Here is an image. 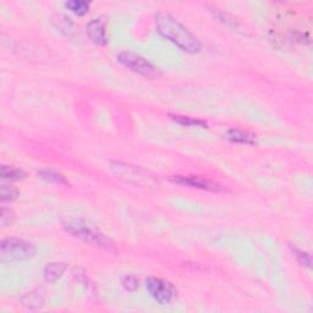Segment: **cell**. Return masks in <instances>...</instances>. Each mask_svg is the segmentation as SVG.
Here are the masks:
<instances>
[{
    "instance_id": "cell-8",
    "label": "cell",
    "mask_w": 313,
    "mask_h": 313,
    "mask_svg": "<svg viewBox=\"0 0 313 313\" xmlns=\"http://www.w3.org/2000/svg\"><path fill=\"white\" fill-rule=\"evenodd\" d=\"M87 36L98 46H106L108 43L106 25L100 18H94L87 24Z\"/></svg>"
},
{
    "instance_id": "cell-7",
    "label": "cell",
    "mask_w": 313,
    "mask_h": 313,
    "mask_svg": "<svg viewBox=\"0 0 313 313\" xmlns=\"http://www.w3.org/2000/svg\"><path fill=\"white\" fill-rule=\"evenodd\" d=\"M173 182L179 184L181 186H189V187L200 189L203 191H211V192H220L223 191V187L217 182L212 181L210 179L202 178V176L196 175H174L170 178Z\"/></svg>"
},
{
    "instance_id": "cell-15",
    "label": "cell",
    "mask_w": 313,
    "mask_h": 313,
    "mask_svg": "<svg viewBox=\"0 0 313 313\" xmlns=\"http://www.w3.org/2000/svg\"><path fill=\"white\" fill-rule=\"evenodd\" d=\"M0 175L3 179H9V180H20L24 179L26 176L25 172H22L21 169L17 168H12L8 165H3L0 169Z\"/></svg>"
},
{
    "instance_id": "cell-19",
    "label": "cell",
    "mask_w": 313,
    "mask_h": 313,
    "mask_svg": "<svg viewBox=\"0 0 313 313\" xmlns=\"http://www.w3.org/2000/svg\"><path fill=\"white\" fill-rule=\"evenodd\" d=\"M293 252H294V255L296 256V258L299 259L300 263H301L302 265H305V267L311 268V257H309V255L307 254V252L301 251V249H299L296 247L293 248Z\"/></svg>"
},
{
    "instance_id": "cell-5",
    "label": "cell",
    "mask_w": 313,
    "mask_h": 313,
    "mask_svg": "<svg viewBox=\"0 0 313 313\" xmlns=\"http://www.w3.org/2000/svg\"><path fill=\"white\" fill-rule=\"evenodd\" d=\"M118 61L122 64L125 68L130 69L131 71L140 74L144 77H156L158 75L157 68L153 64H151L147 59L140 54H136L134 52H121L118 54Z\"/></svg>"
},
{
    "instance_id": "cell-11",
    "label": "cell",
    "mask_w": 313,
    "mask_h": 313,
    "mask_svg": "<svg viewBox=\"0 0 313 313\" xmlns=\"http://www.w3.org/2000/svg\"><path fill=\"white\" fill-rule=\"evenodd\" d=\"M170 118H172L174 121H176L180 125L184 126H196V128H203L207 129L208 125L207 122L203 121V120H198L195 118H191V116H185V115H174V114H170Z\"/></svg>"
},
{
    "instance_id": "cell-20",
    "label": "cell",
    "mask_w": 313,
    "mask_h": 313,
    "mask_svg": "<svg viewBox=\"0 0 313 313\" xmlns=\"http://www.w3.org/2000/svg\"><path fill=\"white\" fill-rule=\"evenodd\" d=\"M12 212L10 210H6V208H3L2 210V225L3 226H8L10 225L12 221Z\"/></svg>"
},
{
    "instance_id": "cell-14",
    "label": "cell",
    "mask_w": 313,
    "mask_h": 313,
    "mask_svg": "<svg viewBox=\"0 0 313 313\" xmlns=\"http://www.w3.org/2000/svg\"><path fill=\"white\" fill-rule=\"evenodd\" d=\"M38 175L46 181L53 182V184H66L65 176L58 172H54V170H40V172H38Z\"/></svg>"
},
{
    "instance_id": "cell-9",
    "label": "cell",
    "mask_w": 313,
    "mask_h": 313,
    "mask_svg": "<svg viewBox=\"0 0 313 313\" xmlns=\"http://www.w3.org/2000/svg\"><path fill=\"white\" fill-rule=\"evenodd\" d=\"M225 138L227 141L233 142V143L239 144H249V146H255L257 144V137L256 135L251 134L248 131H243L240 129H230L225 132Z\"/></svg>"
},
{
    "instance_id": "cell-13",
    "label": "cell",
    "mask_w": 313,
    "mask_h": 313,
    "mask_svg": "<svg viewBox=\"0 0 313 313\" xmlns=\"http://www.w3.org/2000/svg\"><path fill=\"white\" fill-rule=\"evenodd\" d=\"M65 6L71 10L72 12H75L76 15H82L87 14L88 10H90L91 4L88 2H85V0H69V2L65 3Z\"/></svg>"
},
{
    "instance_id": "cell-17",
    "label": "cell",
    "mask_w": 313,
    "mask_h": 313,
    "mask_svg": "<svg viewBox=\"0 0 313 313\" xmlns=\"http://www.w3.org/2000/svg\"><path fill=\"white\" fill-rule=\"evenodd\" d=\"M22 302L28 308H37L43 305V297H40L39 294L36 293H28L25 296L21 297Z\"/></svg>"
},
{
    "instance_id": "cell-1",
    "label": "cell",
    "mask_w": 313,
    "mask_h": 313,
    "mask_svg": "<svg viewBox=\"0 0 313 313\" xmlns=\"http://www.w3.org/2000/svg\"><path fill=\"white\" fill-rule=\"evenodd\" d=\"M157 31L162 37L178 46L186 53H197L201 43L187 27L168 12H158L156 15Z\"/></svg>"
},
{
    "instance_id": "cell-18",
    "label": "cell",
    "mask_w": 313,
    "mask_h": 313,
    "mask_svg": "<svg viewBox=\"0 0 313 313\" xmlns=\"http://www.w3.org/2000/svg\"><path fill=\"white\" fill-rule=\"evenodd\" d=\"M121 285L126 291H135L138 287V279L132 274H125L121 277Z\"/></svg>"
},
{
    "instance_id": "cell-4",
    "label": "cell",
    "mask_w": 313,
    "mask_h": 313,
    "mask_svg": "<svg viewBox=\"0 0 313 313\" xmlns=\"http://www.w3.org/2000/svg\"><path fill=\"white\" fill-rule=\"evenodd\" d=\"M37 248L33 242L24 239L8 238L0 243V258L3 262H24L33 258Z\"/></svg>"
},
{
    "instance_id": "cell-6",
    "label": "cell",
    "mask_w": 313,
    "mask_h": 313,
    "mask_svg": "<svg viewBox=\"0 0 313 313\" xmlns=\"http://www.w3.org/2000/svg\"><path fill=\"white\" fill-rule=\"evenodd\" d=\"M146 287L150 295L159 305H169L176 299V295H178L176 287L170 281L160 279V278H148L146 280Z\"/></svg>"
},
{
    "instance_id": "cell-10",
    "label": "cell",
    "mask_w": 313,
    "mask_h": 313,
    "mask_svg": "<svg viewBox=\"0 0 313 313\" xmlns=\"http://www.w3.org/2000/svg\"><path fill=\"white\" fill-rule=\"evenodd\" d=\"M68 265L64 262H52L48 263L44 268V279L49 283H55L56 280H59L62 277V274L65 273Z\"/></svg>"
},
{
    "instance_id": "cell-2",
    "label": "cell",
    "mask_w": 313,
    "mask_h": 313,
    "mask_svg": "<svg viewBox=\"0 0 313 313\" xmlns=\"http://www.w3.org/2000/svg\"><path fill=\"white\" fill-rule=\"evenodd\" d=\"M62 227H64L66 233L70 234L76 239L81 240V241L106 249V251L116 252V248L112 240L108 236L104 235L97 226H94L90 221L74 218V219L65 220L62 223Z\"/></svg>"
},
{
    "instance_id": "cell-16",
    "label": "cell",
    "mask_w": 313,
    "mask_h": 313,
    "mask_svg": "<svg viewBox=\"0 0 313 313\" xmlns=\"http://www.w3.org/2000/svg\"><path fill=\"white\" fill-rule=\"evenodd\" d=\"M18 196V190L10 184H2L0 186V198L3 202L14 201Z\"/></svg>"
},
{
    "instance_id": "cell-3",
    "label": "cell",
    "mask_w": 313,
    "mask_h": 313,
    "mask_svg": "<svg viewBox=\"0 0 313 313\" xmlns=\"http://www.w3.org/2000/svg\"><path fill=\"white\" fill-rule=\"evenodd\" d=\"M110 170L116 178L122 180L124 182H128V184L153 190L159 187V180L157 179L154 174L141 166H136L134 164L112 160Z\"/></svg>"
},
{
    "instance_id": "cell-12",
    "label": "cell",
    "mask_w": 313,
    "mask_h": 313,
    "mask_svg": "<svg viewBox=\"0 0 313 313\" xmlns=\"http://www.w3.org/2000/svg\"><path fill=\"white\" fill-rule=\"evenodd\" d=\"M54 22L56 24V27L62 33H65L66 36H72V33L75 32L74 22L71 21V18L65 16V15H58L56 18H54Z\"/></svg>"
}]
</instances>
